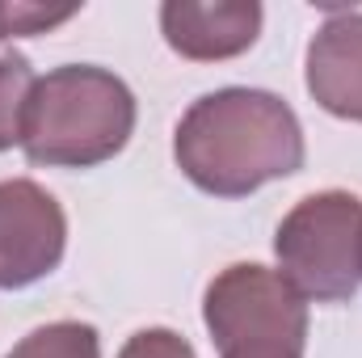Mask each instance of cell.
I'll list each match as a JSON object with an SVG mask.
<instances>
[{"label": "cell", "mask_w": 362, "mask_h": 358, "mask_svg": "<svg viewBox=\"0 0 362 358\" xmlns=\"http://www.w3.org/2000/svg\"><path fill=\"white\" fill-rule=\"evenodd\" d=\"M308 89L337 114L362 122V13H337L308 47Z\"/></svg>", "instance_id": "obj_7"}, {"label": "cell", "mask_w": 362, "mask_h": 358, "mask_svg": "<svg viewBox=\"0 0 362 358\" xmlns=\"http://www.w3.org/2000/svg\"><path fill=\"white\" fill-rule=\"evenodd\" d=\"M131 131H135L131 89L105 68L68 64L34 85L21 148L34 165L89 169L122 152Z\"/></svg>", "instance_id": "obj_2"}, {"label": "cell", "mask_w": 362, "mask_h": 358, "mask_svg": "<svg viewBox=\"0 0 362 358\" xmlns=\"http://www.w3.org/2000/svg\"><path fill=\"white\" fill-rule=\"evenodd\" d=\"M173 152L198 190L240 198L303 165V131L295 110L274 93L219 89L185 110Z\"/></svg>", "instance_id": "obj_1"}, {"label": "cell", "mask_w": 362, "mask_h": 358, "mask_svg": "<svg viewBox=\"0 0 362 358\" xmlns=\"http://www.w3.org/2000/svg\"><path fill=\"white\" fill-rule=\"evenodd\" d=\"M169 47L185 59H232L262 30L257 0H169L160 8Z\"/></svg>", "instance_id": "obj_6"}, {"label": "cell", "mask_w": 362, "mask_h": 358, "mask_svg": "<svg viewBox=\"0 0 362 358\" xmlns=\"http://www.w3.org/2000/svg\"><path fill=\"white\" fill-rule=\"evenodd\" d=\"M68 219L34 181H0V287H30L59 266Z\"/></svg>", "instance_id": "obj_5"}, {"label": "cell", "mask_w": 362, "mask_h": 358, "mask_svg": "<svg viewBox=\"0 0 362 358\" xmlns=\"http://www.w3.org/2000/svg\"><path fill=\"white\" fill-rule=\"evenodd\" d=\"M118 358H194V350L173 329H144L122 346Z\"/></svg>", "instance_id": "obj_11"}, {"label": "cell", "mask_w": 362, "mask_h": 358, "mask_svg": "<svg viewBox=\"0 0 362 358\" xmlns=\"http://www.w3.org/2000/svg\"><path fill=\"white\" fill-rule=\"evenodd\" d=\"M219 358H303L308 304L266 266H228L202 304Z\"/></svg>", "instance_id": "obj_3"}, {"label": "cell", "mask_w": 362, "mask_h": 358, "mask_svg": "<svg viewBox=\"0 0 362 358\" xmlns=\"http://www.w3.org/2000/svg\"><path fill=\"white\" fill-rule=\"evenodd\" d=\"M274 253L282 262V278L303 299H350L362 287V202L341 190L303 198L282 219Z\"/></svg>", "instance_id": "obj_4"}, {"label": "cell", "mask_w": 362, "mask_h": 358, "mask_svg": "<svg viewBox=\"0 0 362 358\" xmlns=\"http://www.w3.org/2000/svg\"><path fill=\"white\" fill-rule=\"evenodd\" d=\"M8 358H101V346H97L93 325L59 321V325L34 329L30 337H21Z\"/></svg>", "instance_id": "obj_9"}, {"label": "cell", "mask_w": 362, "mask_h": 358, "mask_svg": "<svg viewBox=\"0 0 362 358\" xmlns=\"http://www.w3.org/2000/svg\"><path fill=\"white\" fill-rule=\"evenodd\" d=\"M34 85L38 81L30 72V59L21 51H13L8 42H0V152L13 148V144H21Z\"/></svg>", "instance_id": "obj_8"}, {"label": "cell", "mask_w": 362, "mask_h": 358, "mask_svg": "<svg viewBox=\"0 0 362 358\" xmlns=\"http://www.w3.org/2000/svg\"><path fill=\"white\" fill-rule=\"evenodd\" d=\"M68 17H76V4H0V42L17 34H42Z\"/></svg>", "instance_id": "obj_10"}]
</instances>
